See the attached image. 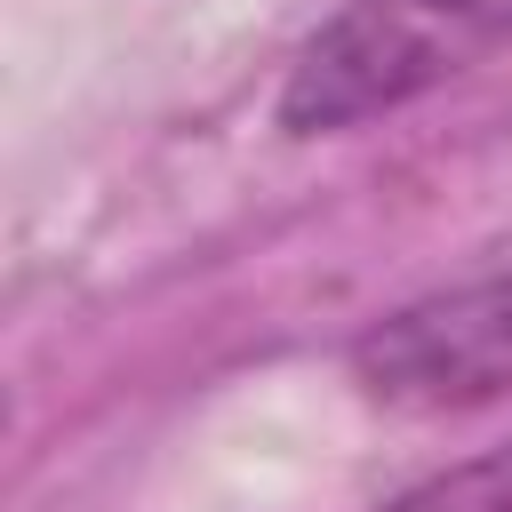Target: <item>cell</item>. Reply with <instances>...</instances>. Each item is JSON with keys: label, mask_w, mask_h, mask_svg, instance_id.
Listing matches in <instances>:
<instances>
[{"label": "cell", "mask_w": 512, "mask_h": 512, "mask_svg": "<svg viewBox=\"0 0 512 512\" xmlns=\"http://www.w3.org/2000/svg\"><path fill=\"white\" fill-rule=\"evenodd\" d=\"M352 376L384 408H480L512 392V280H472L424 304H400L352 344Z\"/></svg>", "instance_id": "2"}, {"label": "cell", "mask_w": 512, "mask_h": 512, "mask_svg": "<svg viewBox=\"0 0 512 512\" xmlns=\"http://www.w3.org/2000/svg\"><path fill=\"white\" fill-rule=\"evenodd\" d=\"M384 512H512V440L472 456V464H448V472L400 488Z\"/></svg>", "instance_id": "3"}, {"label": "cell", "mask_w": 512, "mask_h": 512, "mask_svg": "<svg viewBox=\"0 0 512 512\" xmlns=\"http://www.w3.org/2000/svg\"><path fill=\"white\" fill-rule=\"evenodd\" d=\"M512 40V0H344L280 80L288 136H336L376 112H400L488 48Z\"/></svg>", "instance_id": "1"}]
</instances>
